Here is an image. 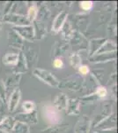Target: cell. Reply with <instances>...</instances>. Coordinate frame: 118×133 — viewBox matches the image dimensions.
Masks as SVG:
<instances>
[{
	"label": "cell",
	"mask_w": 118,
	"mask_h": 133,
	"mask_svg": "<svg viewBox=\"0 0 118 133\" xmlns=\"http://www.w3.org/2000/svg\"><path fill=\"white\" fill-rule=\"evenodd\" d=\"M84 78L78 74L72 75L66 78L62 79L58 83L59 89L67 90L70 91H81L84 86Z\"/></svg>",
	"instance_id": "6da1fadb"
},
{
	"label": "cell",
	"mask_w": 118,
	"mask_h": 133,
	"mask_svg": "<svg viewBox=\"0 0 118 133\" xmlns=\"http://www.w3.org/2000/svg\"><path fill=\"white\" fill-rule=\"evenodd\" d=\"M70 47H72L74 52H78L81 51H86L88 49V40L85 36L78 31V29H73L70 38Z\"/></svg>",
	"instance_id": "7a4b0ae2"
},
{
	"label": "cell",
	"mask_w": 118,
	"mask_h": 133,
	"mask_svg": "<svg viewBox=\"0 0 118 133\" xmlns=\"http://www.w3.org/2000/svg\"><path fill=\"white\" fill-rule=\"evenodd\" d=\"M42 116L45 122H47L50 126H55L60 124L62 121V115L53 105H45L42 108Z\"/></svg>",
	"instance_id": "3957f363"
},
{
	"label": "cell",
	"mask_w": 118,
	"mask_h": 133,
	"mask_svg": "<svg viewBox=\"0 0 118 133\" xmlns=\"http://www.w3.org/2000/svg\"><path fill=\"white\" fill-rule=\"evenodd\" d=\"M113 103L111 101H104L100 104L99 112L94 115L93 119H91V127L95 128L101 121L113 113Z\"/></svg>",
	"instance_id": "277c9868"
},
{
	"label": "cell",
	"mask_w": 118,
	"mask_h": 133,
	"mask_svg": "<svg viewBox=\"0 0 118 133\" xmlns=\"http://www.w3.org/2000/svg\"><path fill=\"white\" fill-rule=\"evenodd\" d=\"M33 74L42 80V82L47 83L48 85L51 87H57L58 86L59 81L57 78L51 72L48 71V70L42 69V68H35L33 71Z\"/></svg>",
	"instance_id": "5b68a950"
},
{
	"label": "cell",
	"mask_w": 118,
	"mask_h": 133,
	"mask_svg": "<svg viewBox=\"0 0 118 133\" xmlns=\"http://www.w3.org/2000/svg\"><path fill=\"white\" fill-rule=\"evenodd\" d=\"M3 21L5 22L14 25V27L31 25L30 21L27 20V16L21 15L20 14H13V12H8V14H5L3 16Z\"/></svg>",
	"instance_id": "8992f818"
},
{
	"label": "cell",
	"mask_w": 118,
	"mask_h": 133,
	"mask_svg": "<svg viewBox=\"0 0 118 133\" xmlns=\"http://www.w3.org/2000/svg\"><path fill=\"white\" fill-rule=\"evenodd\" d=\"M21 76L22 75L18 74H12V76H8L5 83V95H6V104H7V100L11 94L17 88H19V84H20Z\"/></svg>",
	"instance_id": "52a82bcc"
},
{
	"label": "cell",
	"mask_w": 118,
	"mask_h": 133,
	"mask_svg": "<svg viewBox=\"0 0 118 133\" xmlns=\"http://www.w3.org/2000/svg\"><path fill=\"white\" fill-rule=\"evenodd\" d=\"M16 122L27 124V125H35L38 123L37 111L35 110L30 113H18L13 117Z\"/></svg>",
	"instance_id": "ba28073f"
},
{
	"label": "cell",
	"mask_w": 118,
	"mask_h": 133,
	"mask_svg": "<svg viewBox=\"0 0 118 133\" xmlns=\"http://www.w3.org/2000/svg\"><path fill=\"white\" fill-rule=\"evenodd\" d=\"M12 30L18 33L24 40L33 42L35 40V31H34L33 25L28 26H18V27H12Z\"/></svg>",
	"instance_id": "9c48e42d"
},
{
	"label": "cell",
	"mask_w": 118,
	"mask_h": 133,
	"mask_svg": "<svg viewBox=\"0 0 118 133\" xmlns=\"http://www.w3.org/2000/svg\"><path fill=\"white\" fill-rule=\"evenodd\" d=\"M91 128V118L84 115L77 122L74 133H89Z\"/></svg>",
	"instance_id": "30bf717a"
},
{
	"label": "cell",
	"mask_w": 118,
	"mask_h": 133,
	"mask_svg": "<svg viewBox=\"0 0 118 133\" xmlns=\"http://www.w3.org/2000/svg\"><path fill=\"white\" fill-rule=\"evenodd\" d=\"M70 49V44L67 41H57L54 44L51 51V58H58L65 54Z\"/></svg>",
	"instance_id": "8fae6325"
},
{
	"label": "cell",
	"mask_w": 118,
	"mask_h": 133,
	"mask_svg": "<svg viewBox=\"0 0 118 133\" xmlns=\"http://www.w3.org/2000/svg\"><path fill=\"white\" fill-rule=\"evenodd\" d=\"M8 44L10 46L17 48L20 51H22L24 48V39L12 29L8 32Z\"/></svg>",
	"instance_id": "7c38bea8"
},
{
	"label": "cell",
	"mask_w": 118,
	"mask_h": 133,
	"mask_svg": "<svg viewBox=\"0 0 118 133\" xmlns=\"http://www.w3.org/2000/svg\"><path fill=\"white\" fill-rule=\"evenodd\" d=\"M100 129V130H114L116 129V114L113 112L109 116L105 118L103 121H101L100 123L94 128Z\"/></svg>",
	"instance_id": "4fadbf2b"
},
{
	"label": "cell",
	"mask_w": 118,
	"mask_h": 133,
	"mask_svg": "<svg viewBox=\"0 0 118 133\" xmlns=\"http://www.w3.org/2000/svg\"><path fill=\"white\" fill-rule=\"evenodd\" d=\"M21 98V91L19 88H17L15 91L11 94V96L9 97L7 100V108L9 110V112L12 113L16 110V108H18V105L20 103V100Z\"/></svg>",
	"instance_id": "5bb4252c"
},
{
	"label": "cell",
	"mask_w": 118,
	"mask_h": 133,
	"mask_svg": "<svg viewBox=\"0 0 118 133\" xmlns=\"http://www.w3.org/2000/svg\"><path fill=\"white\" fill-rule=\"evenodd\" d=\"M116 59V51L108 53H101V54H94L93 56L89 58V61L92 63H102L110 61Z\"/></svg>",
	"instance_id": "9a60e30c"
},
{
	"label": "cell",
	"mask_w": 118,
	"mask_h": 133,
	"mask_svg": "<svg viewBox=\"0 0 118 133\" xmlns=\"http://www.w3.org/2000/svg\"><path fill=\"white\" fill-rule=\"evenodd\" d=\"M26 59V62H27V68H34L35 66V64L37 63L38 61V58H39V55H38V52L36 51L35 49L31 48V47H28L26 51V52H23Z\"/></svg>",
	"instance_id": "2e32d148"
},
{
	"label": "cell",
	"mask_w": 118,
	"mask_h": 133,
	"mask_svg": "<svg viewBox=\"0 0 118 133\" xmlns=\"http://www.w3.org/2000/svg\"><path fill=\"white\" fill-rule=\"evenodd\" d=\"M81 100L79 98H69L67 101V107H66V113L69 115H78L80 114Z\"/></svg>",
	"instance_id": "e0dca14e"
},
{
	"label": "cell",
	"mask_w": 118,
	"mask_h": 133,
	"mask_svg": "<svg viewBox=\"0 0 118 133\" xmlns=\"http://www.w3.org/2000/svg\"><path fill=\"white\" fill-rule=\"evenodd\" d=\"M68 14L64 11H62L61 12H59L55 18V20L53 21L52 24V32L54 33H58L61 30V29L63 28L64 24L65 23V21H67Z\"/></svg>",
	"instance_id": "ac0fdd59"
},
{
	"label": "cell",
	"mask_w": 118,
	"mask_h": 133,
	"mask_svg": "<svg viewBox=\"0 0 118 133\" xmlns=\"http://www.w3.org/2000/svg\"><path fill=\"white\" fill-rule=\"evenodd\" d=\"M34 31H35V39L41 40L47 35V26L44 22L35 20L33 21Z\"/></svg>",
	"instance_id": "d6986e66"
},
{
	"label": "cell",
	"mask_w": 118,
	"mask_h": 133,
	"mask_svg": "<svg viewBox=\"0 0 118 133\" xmlns=\"http://www.w3.org/2000/svg\"><path fill=\"white\" fill-rule=\"evenodd\" d=\"M27 62H26L25 56L23 54V51H20V52L19 53V61L18 63L15 65V68H13V74H18V75H22L27 71Z\"/></svg>",
	"instance_id": "ffe728a7"
},
{
	"label": "cell",
	"mask_w": 118,
	"mask_h": 133,
	"mask_svg": "<svg viewBox=\"0 0 118 133\" xmlns=\"http://www.w3.org/2000/svg\"><path fill=\"white\" fill-rule=\"evenodd\" d=\"M106 41V38H96V39L91 40L88 44V49H87L89 53V58L93 56Z\"/></svg>",
	"instance_id": "44dd1931"
},
{
	"label": "cell",
	"mask_w": 118,
	"mask_h": 133,
	"mask_svg": "<svg viewBox=\"0 0 118 133\" xmlns=\"http://www.w3.org/2000/svg\"><path fill=\"white\" fill-rule=\"evenodd\" d=\"M67 101H68L67 96L64 93H59L58 95L56 97L54 103H53V106H54L55 108H57L60 112V111H63L66 109Z\"/></svg>",
	"instance_id": "7402d4cb"
},
{
	"label": "cell",
	"mask_w": 118,
	"mask_h": 133,
	"mask_svg": "<svg viewBox=\"0 0 118 133\" xmlns=\"http://www.w3.org/2000/svg\"><path fill=\"white\" fill-rule=\"evenodd\" d=\"M16 123V121L14 120L13 117L6 115V116L2 120V122L0 123V130L9 133L13 127V125Z\"/></svg>",
	"instance_id": "603a6c76"
},
{
	"label": "cell",
	"mask_w": 118,
	"mask_h": 133,
	"mask_svg": "<svg viewBox=\"0 0 118 133\" xmlns=\"http://www.w3.org/2000/svg\"><path fill=\"white\" fill-rule=\"evenodd\" d=\"M49 17H50V11H49V9L48 8V6L46 5H44V4L41 5L39 9H38L37 17H36L35 20L43 22L44 21L48 20Z\"/></svg>",
	"instance_id": "cb8c5ba5"
},
{
	"label": "cell",
	"mask_w": 118,
	"mask_h": 133,
	"mask_svg": "<svg viewBox=\"0 0 118 133\" xmlns=\"http://www.w3.org/2000/svg\"><path fill=\"white\" fill-rule=\"evenodd\" d=\"M116 51V44L113 41H108L104 43L95 54H101V53H108Z\"/></svg>",
	"instance_id": "d4e9b609"
},
{
	"label": "cell",
	"mask_w": 118,
	"mask_h": 133,
	"mask_svg": "<svg viewBox=\"0 0 118 133\" xmlns=\"http://www.w3.org/2000/svg\"><path fill=\"white\" fill-rule=\"evenodd\" d=\"M9 133H30V126L20 122H16Z\"/></svg>",
	"instance_id": "484cf974"
},
{
	"label": "cell",
	"mask_w": 118,
	"mask_h": 133,
	"mask_svg": "<svg viewBox=\"0 0 118 133\" xmlns=\"http://www.w3.org/2000/svg\"><path fill=\"white\" fill-rule=\"evenodd\" d=\"M19 61V53L8 52L3 57V63L5 65H16Z\"/></svg>",
	"instance_id": "4316f807"
},
{
	"label": "cell",
	"mask_w": 118,
	"mask_h": 133,
	"mask_svg": "<svg viewBox=\"0 0 118 133\" xmlns=\"http://www.w3.org/2000/svg\"><path fill=\"white\" fill-rule=\"evenodd\" d=\"M70 128V124H57L55 126H50L44 131L46 133H64Z\"/></svg>",
	"instance_id": "83f0119b"
},
{
	"label": "cell",
	"mask_w": 118,
	"mask_h": 133,
	"mask_svg": "<svg viewBox=\"0 0 118 133\" xmlns=\"http://www.w3.org/2000/svg\"><path fill=\"white\" fill-rule=\"evenodd\" d=\"M70 63L72 66L78 70V68L82 65V58L78 52H73L70 55Z\"/></svg>",
	"instance_id": "f1b7e54d"
},
{
	"label": "cell",
	"mask_w": 118,
	"mask_h": 133,
	"mask_svg": "<svg viewBox=\"0 0 118 133\" xmlns=\"http://www.w3.org/2000/svg\"><path fill=\"white\" fill-rule=\"evenodd\" d=\"M72 24H70V21H65V23L64 24L63 28L61 29V34H62V36H63V40L64 41H67L69 40L70 35L72 33Z\"/></svg>",
	"instance_id": "f546056e"
},
{
	"label": "cell",
	"mask_w": 118,
	"mask_h": 133,
	"mask_svg": "<svg viewBox=\"0 0 118 133\" xmlns=\"http://www.w3.org/2000/svg\"><path fill=\"white\" fill-rule=\"evenodd\" d=\"M37 12H38V8L35 4L31 5L28 7L27 14L26 16H27V20L30 21V23H32L36 19V17H37Z\"/></svg>",
	"instance_id": "4dcf8cb0"
},
{
	"label": "cell",
	"mask_w": 118,
	"mask_h": 133,
	"mask_svg": "<svg viewBox=\"0 0 118 133\" xmlns=\"http://www.w3.org/2000/svg\"><path fill=\"white\" fill-rule=\"evenodd\" d=\"M22 108L24 109L25 113H30V112H33V111L36 110V105L35 102L27 100V101L23 102Z\"/></svg>",
	"instance_id": "1f68e13d"
},
{
	"label": "cell",
	"mask_w": 118,
	"mask_h": 133,
	"mask_svg": "<svg viewBox=\"0 0 118 133\" xmlns=\"http://www.w3.org/2000/svg\"><path fill=\"white\" fill-rule=\"evenodd\" d=\"M94 93H95V95L97 96L98 98H102L108 95V90L106 89V87L102 86V85H100V86L95 90Z\"/></svg>",
	"instance_id": "d6a6232c"
},
{
	"label": "cell",
	"mask_w": 118,
	"mask_h": 133,
	"mask_svg": "<svg viewBox=\"0 0 118 133\" xmlns=\"http://www.w3.org/2000/svg\"><path fill=\"white\" fill-rule=\"evenodd\" d=\"M0 100L1 103L6 105V95H5V83L3 82L1 78H0Z\"/></svg>",
	"instance_id": "836d02e7"
},
{
	"label": "cell",
	"mask_w": 118,
	"mask_h": 133,
	"mask_svg": "<svg viewBox=\"0 0 118 133\" xmlns=\"http://www.w3.org/2000/svg\"><path fill=\"white\" fill-rule=\"evenodd\" d=\"M80 7L84 11H90L93 8V2L92 1H82L80 2Z\"/></svg>",
	"instance_id": "e575fe53"
},
{
	"label": "cell",
	"mask_w": 118,
	"mask_h": 133,
	"mask_svg": "<svg viewBox=\"0 0 118 133\" xmlns=\"http://www.w3.org/2000/svg\"><path fill=\"white\" fill-rule=\"evenodd\" d=\"M52 65L55 68H57V69H60V68H64V62L60 58H56L52 62Z\"/></svg>",
	"instance_id": "d590c367"
},
{
	"label": "cell",
	"mask_w": 118,
	"mask_h": 133,
	"mask_svg": "<svg viewBox=\"0 0 118 133\" xmlns=\"http://www.w3.org/2000/svg\"><path fill=\"white\" fill-rule=\"evenodd\" d=\"M78 72H79V75L80 76H86L87 74L89 73V68L87 66L85 65H81L78 68Z\"/></svg>",
	"instance_id": "8d00e7d4"
},
{
	"label": "cell",
	"mask_w": 118,
	"mask_h": 133,
	"mask_svg": "<svg viewBox=\"0 0 118 133\" xmlns=\"http://www.w3.org/2000/svg\"><path fill=\"white\" fill-rule=\"evenodd\" d=\"M92 133H116V129L114 130H94Z\"/></svg>",
	"instance_id": "74e56055"
},
{
	"label": "cell",
	"mask_w": 118,
	"mask_h": 133,
	"mask_svg": "<svg viewBox=\"0 0 118 133\" xmlns=\"http://www.w3.org/2000/svg\"><path fill=\"white\" fill-rule=\"evenodd\" d=\"M5 116H6L5 109V108H4L3 105H2V106L0 107V123H1L2 120H3Z\"/></svg>",
	"instance_id": "f35d334b"
},
{
	"label": "cell",
	"mask_w": 118,
	"mask_h": 133,
	"mask_svg": "<svg viewBox=\"0 0 118 133\" xmlns=\"http://www.w3.org/2000/svg\"><path fill=\"white\" fill-rule=\"evenodd\" d=\"M2 29V22L0 21V29Z\"/></svg>",
	"instance_id": "ab89813d"
},
{
	"label": "cell",
	"mask_w": 118,
	"mask_h": 133,
	"mask_svg": "<svg viewBox=\"0 0 118 133\" xmlns=\"http://www.w3.org/2000/svg\"><path fill=\"white\" fill-rule=\"evenodd\" d=\"M0 133H7V132H5V131H2V130H0Z\"/></svg>",
	"instance_id": "60d3db41"
},
{
	"label": "cell",
	"mask_w": 118,
	"mask_h": 133,
	"mask_svg": "<svg viewBox=\"0 0 118 133\" xmlns=\"http://www.w3.org/2000/svg\"><path fill=\"white\" fill-rule=\"evenodd\" d=\"M1 106H2V105H1V104H0V107H1Z\"/></svg>",
	"instance_id": "b9f144b4"
}]
</instances>
